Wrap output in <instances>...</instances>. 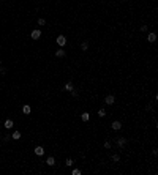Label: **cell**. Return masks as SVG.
<instances>
[{
    "mask_svg": "<svg viewBox=\"0 0 158 175\" xmlns=\"http://www.w3.org/2000/svg\"><path fill=\"white\" fill-rule=\"evenodd\" d=\"M111 126H112V130H114V131H119V130L122 128V123L119 122V120H115V122H112V125H111Z\"/></svg>",
    "mask_w": 158,
    "mask_h": 175,
    "instance_id": "5",
    "label": "cell"
},
{
    "mask_svg": "<svg viewBox=\"0 0 158 175\" xmlns=\"http://www.w3.org/2000/svg\"><path fill=\"white\" fill-rule=\"evenodd\" d=\"M141 32H147V25H141Z\"/></svg>",
    "mask_w": 158,
    "mask_h": 175,
    "instance_id": "22",
    "label": "cell"
},
{
    "mask_svg": "<svg viewBox=\"0 0 158 175\" xmlns=\"http://www.w3.org/2000/svg\"><path fill=\"white\" fill-rule=\"evenodd\" d=\"M146 109H147V110H153V107H152V104H147Z\"/></svg>",
    "mask_w": 158,
    "mask_h": 175,
    "instance_id": "23",
    "label": "cell"
},
{
    "mask_svg": "<svg viewBox=\"0 0 158 175\" xmlns=\"http://www.w3.org/2000/svg\"><path fill=\"white\" fill-rule=\"evenodd\" d=\"M46 164H48V166H54V164H55V158H54V156H49L48 159H46Z\"/></svg>",
    "mask_w": 158,
    "mask_h": 175,
    "instance_id": "10",
    "label": "cell"
},
{
    "mask_svg": "<svg viewBox=\"0 0 158 175\" xmlns=\"http://www.w3.org/2000/svg\"><path fill=\"white\" fill-rule=\"evenodd\" d=\"M65 164H67L68 167H71V166H73V164H74V163H73V159H71V158H67V161H65Z\"/></svg>",
    "mask_w": 158,
    "mask_h": 175,
    "instance_id": "18",
    "label": "cell"
},
{
    "mask_svg": "<svg viewBox=\"0 0 158 175\" xmlns=\"http://www.w3.org/2000/svg\"><path fill=\"white\" fill-rule=\"evenodd\" d=\"M81 118H82V122H89V120H90V114H87V112H84V114L81 115Z\"/></svg>",
    "mask_w": 158,
    "mask_h": 175,
    "instance_id": "13",
    "label": "cell"
},
{
    "mask_svg": "<svg viewBox=\"0 0 158 175\" xmlns=\"http://www.w3.org/2000/svg\"><path fill=\"white\" fill-rule=\"evenodd\" d=\"M30 36L33 40H40V36H41V30H38V28H35V30H32Z\"/></svg>",
    "mask_w": 158,
    "mask_h": 175,
    "instance_id": "3",
    "label": "cell"
},
{
    "mask_svg": "<svg viewBox=\"0 0 158 175\" xmlns=\"http://www.w3.org/2000/svg\"><path fill=\"white\" fill-rule=\"evenodd\" d=\"M30 106H27V104H25V106H22V112H24V114H25V115H29V114H30Z\"/></svg>",
    "mask_w": 158,
    "mask_h": 175,
    "instance_id": "14",
    "label": "cell"
},
{
    "mask_svg": "<svg viewBox=\"0 0 158 175\" xmlns=\"http://www.w3.org/2000/svg\"><path fill=\"white\" fill-rule=\"evenodd\" d=\"M35 155L36 156H43L44 155V148H43V147H35Z\"/></svg>",
    "mask_w": 158,
    "mask_h": 175,
    "instance_id": "6",
    "label": "cell"
},
{
    "mask_svg": "<svg viewBox=\"0 0 158 175\" xmlns=\"http://www.w3.org/2000/svg\"><path fill=\"white\" fill-rule=\"evenodd\" d=\"M112 161L114 163H119V161H120V155H119V153H114L112 155Z\"/></svg>",
    "mask_w": 158,
    "mask_h": 175,
    "instance_id": "15",
    "label": "cell"
},
{
    "mask_svg": "<svg viewBox=\"0 0 158 175\" xmlns=\"http://www.w3.org/2000/svg\"><path fill=\"white\" fill-rule=\"evenodd\" d=\"M0 141H2V134H0Z\"/></svg>",
    "mask_w": 158,
    "mask_h": 175,
    "instance_id": "24",
    "label": "cell"
},
{
    "mask_svg": "<svg viewBox=\"0 0 158 175\" xmlns=\"http://www.w3.org/2000/svg\"><path fill=\"white\" fill-rule=\"evenodd\" d=\"M0 65H2V62H0Z\"/></svg>",
    "mask_w": 158,
    "mask_h": 175,
    "instance_id": "25",
    "label": "cell"
},
{
    "mask_svg": "<svg viewBox=\"0 0 158 175\" xmlns=\"http://www.w3.org/2000/svg\"><path fill=\"white\" fill-rule=\"evenodd\" d=\"M104 103L108 104V106H112V104L115 103V98H114L112 95H108V96H106V98H104Z\"/></svg>",
    "mask_w": 158,
    "mask_h": 175,
    "instance_id": "2",
    "label": "cell"
},
{
    "mask_svg": "<svg viewBox=\"0 0 158 175\" xmlns=\"http://www.w3.org/2000/svg\"><path fill=\"white\" fill-rule=\"evenodd\" d=\"M125 144H127V139H123V137H119V139H117V145H119V147H123Z\"/></svg>",
    "mask_w": 158,
    "mask_h": 175,
    "instance_id": "11",
    "label": "cell"
},
{
    "mask_svg": "<svg viewBox=\"0 0 158 175\" xmlns=\"http://www.w3.org/2000/svg\"><path fill=\"white\" fill-rule=\"evenodd\" d=\"M71 174H73V175H81V170H79V169H73Z\"/></svg>",
    "mask_w": 158,
    "mask_h": 175,
    "instance_id": "19",
    "label": "cell"
},
{
    "mask_svg": "<svg viewBox=\"0 0 158 175\" xmlns=\"http://www.w3.org/2000/svg\"><path fill=\"white\" fill-rule=\"evenodd\" d=\"M11 139H13V141H19V139H21V131H13Z\"/></svg>",
    "mask_w": 158,
    "mask_h": 175,
    "instance_id": "7",
    "label": "cell"
},
{
    "mask_svg": "<svg viewBox=\"0 0 158 175\" xmlns=\"http://www.w3.org/2000/svg\"><path fill=\"white\" fill-rule=\"evenodd\" d=\"M55 57H59V58H60V57H65V51L62 49V47H60L59 51H55Z\"/></svg>",
    "mask_w": 158,
    "mask_h": 175,
    "instance_id": "12",
    "label": "cell"
},
{
    "mask_svg": "<svg viewBox=\"0 0 158 175\" xmlns=\"http://www.w3.org/2000/svg\"><path fill=\"white\" fill-rule=\"evenodd\" d=\"M98 117H106V110L104 109H100V110H98Z\"/></svg>",
    "mask_w": 158,
    "mask_h": 175,
    "instance_id": "17",
    "label": "cell"
},
{
    "mask_svg": "<svg viewBox=\"0 0 158 175\" xmlns=\"http://www.w3.org/2000/svg\"><path fill=\"white\" fill-rule=\"evenodd\" d=\"M55 41H57V44L60 46V47H63V46L67 44V38H65L63 35H59V36H57V40H55Z\"/></svg>",
    "mask_w": 158,
    "mask_h": 175,
    "instance_id": "1",
    "label": "cell"
},
{
    "mask_svg": "<svg viewBox=\"0 0 158 175\" xmlns=\"http://www.w3.org/2000/svg\"><path fill=\"white\" fill-rule=\"evenodd\" d=\"M81 49H82V51H87V49H89V43H87V41H82V43H81Z\"/></svg>",
    "mask_w": 158,
    "mask_h": 175,
    "instance_id": "16",
    "label": "cell"
},
{
    "mask_svg": "<svg viewBox=\"0 0 158 175\" xmlns=\"http://www.w3.org/2000/svg\"><path fill=\"white\" fill-rule=\"evenodd\" d=\"M44 24H46V21L43 19V17H41V19H38V25H44Z\"/></svg>",
    "mask_w": 158,
    "mask_h": 175,
    "instance_id": "21",
    "label": "cell"
},
{
    "mask_svg": "<svg viewBox=\"0 0 158 175\" xmlns=\"http://www.w3.org/2000/svg\"><path fill=\"white\" fill-rule=\"evenodd\" d=\"M147 40H149V43H155V41H157V35H155L153 32H150L149 36H147Z\"/></svg>",
    "mask_w": 158,
    "mask_h": 175,
    "instance_id": "8",
    "label": "cell"
},
{
    "mask_svg": "<svg viewBox=\"0 0 158 175\" xmlns=\"http://www.w3.org/2000/svg\"><path fill=\"white\" fill-rule=\"evenodd\" d=\"M111 145H112V144H111L109 141H106L104 142V148H111Z\"/></svg>",
    "mask_w": 158,
    "mask_h": 175,
    "instance_id": "20",
    "label": "cell"
},
{
    "mask_svg": "<svg viewBox=\"0 0 158 175\" xmlns=\"http://www.w3.org/2000/svg\"><path fill=\"white\" fill-rule=\"evenodd\" d=\"M13 126H14V122H13V120H10V118H8V120H5L3 128H6V130H11Z\"/></svg>",
    "mask_w": 158,
    "mask_h": 175,
    "instance_id": "4",
    "label": "cell"
},
{
    "mask_svg": "<svg viewBox=\"0 0 158 175\" xmlns=\"http://www.w3.org/2000/svg\"><path fill=\"white\" fill-rule=\"evenodd\" d=\"M65 90L71 93V91L74 90V87H73V82H67V84H65Z\"/></svg>",
    "mask_w": 158,
    "mask_h": 175,
    "instance_id": "9",
    "label": "cell"
}]
</instances>
